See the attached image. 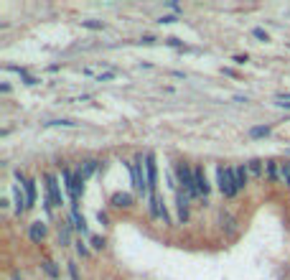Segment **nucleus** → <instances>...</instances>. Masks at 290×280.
I'll list each match as a JSON object with an SVG mask.
<instances>
[{
  "label": "nucleus",
  "mask_w": 290,
  "mask_h": 280,
  "mask_svg": "<svg viewBox=\"0 0 290 280\" xmlns=\"http://www.w3.org/2000/svg\"><path fill=\"white\" fill-rule=\"evenodd\" d=\"M13 199H15V211H18V214L28 209V199H26V191L20 188L18 184L13 186Z\"/></svg>",
  "instance_id": "nucleus-8"
},
{
  "label": "nucleus",
  "mask_w": 290,
  "mask_h": 280,
  "mask_svg": "<svg viewBox=\"0 0 290 280\" xmlns=\"http://www.w3.org/2000/svg\"><path fill=\"white\" fill-rule=\"evenodd\" d=\"M219 222H221V229H224L227 234H234V232H237V219L232 217V214L221 211V214H219Z\"/></svg>",
  "instance_id": "nucleus-11"
},
{
  "label": "nucleus",
  "mask_w": 290,
  "mask_h": 280,
  "mask_svg": "<svg viewBox=\"0 0 290 280\" xmlns=\"http://www.w3.org/2000/svg\"><path fill=\"white\" fill-rule=\"evenodd\" d=\"M130 176H132V186L143 196H150V186H148V174H145V156H138L132 163H127Z\"/></svg>",
  "instance_id": "nucleus-2"
},
{
  "label": "nucleus",
  "mask_w": 290,
  "mask_h": 280,
  "mask_svg": "<svg viewBox=\"0 0 290 280\" xmlns=\"http://www.w3.org/2000/svg\"><path fill=\"white\" fill-rule=\"evenodd\" d=\"M77 252H79L82 257H89V247H87L84 242H77Z\"/></svg>",
  "instance_id": "nucleus-24"
},
{
  "label": "nucleus",
  "mask_w": 290,
  "mask_h": 280,
  "mask_svg": "<svg viewBox=\"0 0 290 280\" xmlns=\"http://www.w3.org/2000/svg\"><path fill=\"white\" fill-rule=\"evenodd\" d=\"M216 186L221 191V196L227 199H234L237 196V184H234V168H227V166H216Z\"/></svg>",
  "instance_id": "nucleus-3"
},
{
  "label": "nucleus",
  "mask_w": 290,
  "mask_h": 280,
  "mask_svg": "<svg viewBox=\"0 0 290 280\" xmlns=\"http://www.w3.org/2000/svg\"><path fill=\"white\" fill-rule=\"evenodd\" d=\"M69 265V275H72V280H79V270H77V265L74 263H66Z\"/></svg>",
  "instance_id": "nucleus-26"
},
{
  "label": "nucleus",
  "mask_w": 290,
  "mask_h": 280,
  "mask_svg": "<svg viewBox=\"0 0 290 280\" xmlns=\"http://www.w3.org/2000/svg\"><path fill=\"white\" fill-rule=\"evenodd\" d=\"M189 201H191V196L184 188H178L176 191V209H178V222H181V224H186L189 217H191V214H189Z\"/></svg>",
  "instance_id": "nucleus-5"
},
{
  "label": "nucleus",
  "mask_w": 290,
  "mask_h": 280,
  "mask_svg": "<svg viewBox=\"0 0 290 280\" xmlns=\"http://www.w3.org/2000/svg\"><path fill=\"white\" fill-rule=\"evenodd\" d=\"M28 237H31V242H41L43 237H46V224H43V222H33L31 229H28Z\"/></svg>",
  "instance_id": "nucleus-12"
},
{
  "label": "nucleus",
  "mask_w": 290,
  "mask_h": 280,
  "mask_svg": "<svg viewBox=\"0 0 290 280\" xmlns=\"http://www.w3.org/2000/svg\"><path fill=\"white\" fill-rule=\"evenodd\" d=\"M280 181H285V184L290 186V161L280 163Z\"/></svg>",
  "instance_id": "nucleus-18"
},
{
  "label": "nucleus",
  "mask_w": 290,
  "mask_h": 280,
  "mask_svg": "<svg viewBox=\"0 0 290 280\" xmlns=\"http://www.w3.org/2000/svg\"><path fill=\"white\" fill-rule=\"evenodd\" d=\"M252 36H255L257 41H262V44H265V41H270V36H267L265 28H252Z\"/></svg>",
  "instance_id": "nucleus-21"
},
{
  "label": "nucleus",
  "mask_w": 290,
  "mask_h": 280,
  "mask_svg": "<svg viewBox=\"0 0 290 280\" xmlns=\"http://www.w3.org/2000/svg\"><path fill=\"white\" fill-rule=\"evenodd\" d=\"M89 242H92L95 250H104V237H97L95 234V237H89Z\"/></svg>",
  "instance_id": "nucleus-22"
},
{
  "label": "nucleus",
  "mask_w": 290,
  "mask_h": 280,
  "mask_svg": "<svg viewBox=\"0 0 290 280\" xmlns=\"http://www.w3.org/2000/svg\"><path fill=\"white\" fill-rule=\"evenodd\" d=\"M43 270H46V273H49L51 278H59V268H56L54 263H49V260H46V263H43Z\"/></svg>",
  "instance_id": "nucleus-23"
},
{
  "label": "nucleus",
  "mask_w": 290,
  "mask_h": 280,
  "mask_svg": "<svg viewBox=\"0 0 290 280\" xmlns=\"http://www.w3.org/2000/svg\"><path fill=\"white\" fill-rule=\"evenodd\" d=\"M176 20H178L176 15H161V18H158V23L163 26V23H176Z\"/></svg>",
  "instance_id": "nucleus-25"
},
{
  "label": "nucleus",
  "mask_w": 290,
  "mask_h": 280,
  "mask_svg": "<svg viewBox=\"0 0 290 280\" xmlns=\"http://www.w3.org/2000/svg\"><path fill=\"white\" fill-rule=\"evenodd\" d=\"M270 135V125H257L250 130V138H267Z\"/></svg>",
  "instance_id": "nucleus-16"
},
{
  "label": "nucleus",
  "mask_w": 290,
  "mask_h": 280,
  "mask_svg": "<svg viewBox=\"0 0 290 280\" xmlns=\"http://www.w3.org/2000/svg\"><path fill=\"white\" fill-rule=\"evenodd\" d=\"M112 206H117V209H127V206H132V196H130V193L117 191V193H112Z\"/></svg>",
  "instance_id": "nucleus-14"
},
{
  "label": "nucleus",
  "mask_w": 290,
  "mask_h": 280,
  "mask_svg": "<svg viewBox=\"0 0 290 280\" xmlns=\"http://www.w3.org/2000/svg\"><path fill=\"white\" fill-rule=\"evenodd\" d=\"M82 26H84V28H92V31H102V28H104L102 20H82Z\"/></svg>",
  "instance_id": "nucleus-19"
},
{
  "label": "nucleus",
  "mask_w": 290,
  "mask_h": 280,
  "mask_svg": "<svg viewBox=\"0 0 290 280\" xmlns=\"http://www.w3.org/2000/svg\"><path fill=\"white\" fill-rule=\"evenodd\" d=\"M173 176H176V181H178V186H181L191 199H196V196H201L198 193V188H196V179H193V168L189 166V163H176L173 166Z\"/></svg>",
  "instance_id": "nucleus-1"
},
{
  "label": "nucleus",
  "mask_w": 290,
  "mask_h": 280,
  "mask_svg": "<svg viewBox=\"0 0 290 280\" xmlns=\"http://www.w3.org/2000/svg\"><path fill=\"white\" fill-rule=\"evenodd\" d=\"M234 61H237V64H244V61H247V56H242V54H237V56H234Z\"/></svg>",
  "instance_id": "nucleus-31"
},
{
  "label": "nucleus",
  "mask_w": 290,
  "mask_h": 280,
  "mask_svg": "<svg viewBox=\"0 0 290 280\" xmlns=\"http://www.w3.org/2000/svg\"><path fill=\"white\" fill-rule=\"evenodd\" d=\"M112 77H115V72H104V74H99V77H97V82H109Z\"/></svg>",
  "instance_id": "nucleus-28"
},
{
  "label": "nucleus",
  "mask_w": 290,
  "mask_h": 280,
  "mask_svg": "<svg viewBox=\"0 0 290 280\" xmlns=\"http://www.w3.org/2000/svg\"><path fill=\"white\" fill-rule=\"evenodd\" d=\"M278 107H285V110H290V102H275Z\"/></svg>",
  "instance_id": "nucleus-32"
},
{
  "label": "nucleus",
  "mask_w": 290,
  "mask_h": 280,
  "mask_svg": "<svg viewBox=\"0 0 290 280\" xmlns=\"http://www.w3.org/2000/svg\"><path fill=\"white\" fill-rule=\"evenodd\" d=\"M247 179H250V168L247 166H237L234 168V184H237V191H242L247 186Z\"/></svg>",
  "instance_id": "nucleus-9"
},
{
  "label": "nucleus",
  "mask_w": 290,
  "mask_h": 280,
  "mask_svg": "<svg viewBox=\"0 0 290 280\" xmlns=\"http://www.w3.org/2000/svg\"><path fill=\"white\" fill-rule=\"evenodd\" d=\"M69 224L77 229V232H82V234H89V227H87V222H84V217L79 214V209H72V217H69Z\"/></svg>",
  "instance_id": "nucleus-10"
},
{
  "label": "nucleus",
  "mask_w": 290,
  "mask_h": 280,
  "mask_svg": "<svg viewBox=\"0 0 290 280\" xmlns=\"http://www.w3.org/2000/svg\"><path fill=\"white\" fill-rule=\"evenodd\" d=\"M99 166H102L99 161H84V166H82V168L77 171V174H79V176H82V179L87 181L89 176H92V174H95V171H99Z\"/></svg>",
  "instance_id": "nucleus-13"
},
{
  "label": "nucleus",
  "mask_w": 290,
  "mask_h": 280,
  "mask_svg": "<svg viewBox=\"0 0 290 280\" xmlns=\"http://www.w3.org/2000/svg\"><path fill=\"white\" fill-rule=\"evenodd\" d=\"M43 181H46V199L49 206H61V188H59V179L54 174H43Z\"/></svg>",
  "instance_id": "nucleus-4"
},
{
  "label": "nucleus",
  "mask_w": 290,
  "mask_h": 280,
  "mask_svg": "<svg viewBox=\"0 0 290 280\" xmlns=\"http://www.w3.org/2000/svg\"><path fill=\"white\" fill-rule=\"evenodd\" d=\"M247 168L252 171L255 176H262V161H257V158H255V161H250V163H247Z\"/></svg>",
  "instance_id": "nucleus-20"
},
{
  "label": "nucleus",
  "mask_w": 290,
  "mask_h": 280,
  "mask_svg": "<svg viewBox=\"0 0 290 280\" xmlns=\"http://www.w3.org/2000/svg\"><path fill=\"white\" fill-rule=\"evenodd\" d=\"M193 179H196V188H198V193H201V196H206V193H209V181H206V174H204V168H201V166H196V168H193Z\"/></svg>",
  "instance_id": "nucleus-7"
},
{
  "label": "nucleus",
  "mask_w": 290,
  "mask_h": 280,
  "mask_svg": "<svg viewBox=\"0 0 290 280\" xmlns=\"http://www.w3.org/2000/svg\"><path fill=\"white\" fill-rule=\"evenodd\" d=\"M97 219H99L102 224H107V214H104V211H97Z\"/></svg>",
  "instance_id": "nucleus-30"
},
{
  "label": "nucleus",
  "mask_w": 290,
  "mask_h": 280,
  "mask_svg": "<svg viewBox=\"0 0 290 280\" xmlns=\"http://www.w3.org/2000/svg\"><path fill=\"white\" fill-rule=\"evenodd\" d=\"M46 127H77L74 120H49V122H43Z\"/></svg>",
  "instance_id": "nucleus-17"
},
{
  "label": "nucleus",
  "mask_w": 290,
  "mask_h": 280,
  "mask_svg": "<svg viewBox=\"0 0 290 280\" xmlns=\"http://www.w3.org/2000/svg\"><path fill=\"white\" fill-rule=\"evenodd\" d=\"M140 44H155V38H153V36H143Z\"/></svg>",
  "instance_id": "nucleus-29"
},
{
  "label": "nucleus",
  "mask_w": 290,
  "mask_h": 280,
  "mask_svg": "<svg viewBox=\"0 0 290 280\" xmlns=\"http://www.w3.org/2000/svg\"><path fill=\"white\" fill-rule=\"evenodd\" d=\"M69 240H72V224L69 222H61L59 224V242L61 245H69Z\"/></svg>",
  "instance_id": "nucleus-15"
},
{
  "label": "nucleus",
  "mask_w": 290,
  "mask_h": 280,
  "mask_svg": "<svg viewBox=\"0 0 290 280\" xmlns=\"http://www.w3.org/2000/svg\"><path fill=\"white\" fill-rule=\"evenodd\" d=\"M145 174H148L150 193H155V188H158V166H155V156L153 153H145Z\"/></svg>",
  "instance_id": "nucleus-6"
},
{
  "label": "nucleus",
  "mask_w": 290,
  "mask_h": 280,
  "mask_svg": "<svg viewBox=\"0 0 290 280\" xmlns=\"http://www.w3.org/2000/svg\"><path fill=\"white\" fill-rule=\"evenodd\" d=\"M166 44H168V46H176V49H181V46H184V41H178V38H166Z\"/></svg>",
  "instance_id": "nucleus-27"
}]
</instances>
